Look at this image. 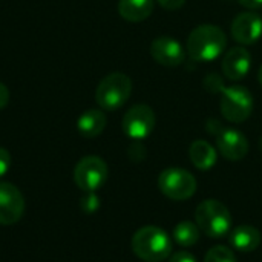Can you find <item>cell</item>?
<instances>
[{"label": "cell", "instance_id": "cell-1", "mask_svg": "<svg viewBox=\"0 0 262 262\" xmlns=\"http://www.w3.org/2000/svg\"><path fill=\"white\" fill-rule=\"evenodd\" d=\"M227 46L226 32L216 25H200L187 37L186 51L195 61L209 63L224 54Z\"/></svg>", "mask_w": 262, "mask_h": 262}, {"label": "cell", "instance_id": "cell-2", "mask_svg": "<svg viewBox=\"0 0 262 262\" xmlns=\"http://www.w3.org/2000/svg\"><path fill=\"white\" fill-rule=\"evenodd\" d=\"M132 250L144 262H163L172 255L170 236L157 226H144L132 236Z\"/></svg>", "mask_w": 262, "mask_h": 262}, {"label": "cell", "instance_id": "cell-3", "mask_svg": "<svg viewBox=\"0 0 262 262\" xmlns=\"http://www.w3.org/2000/svg\"><path fill=\"white\" fill-rule=\"evenodd\" d=\"M195 220L200 230L213 239H223L232 229V215L218 200H206L198 204Z\"/></svg>", "mask_w": 262, "mask_h": 262}, {"label": "cell", "instance_id": "cell-4", "mask_svg": "<svg viewBox=\"0 0 262 262\" xmlns=\"http://www.w3.org/2000/svg\"><path fill=\"white\" fill-rule=\"evenodd\" d=\"M132 94V80L123 72H111L98 83L95 101L103 111H118L126 104Z\"/></svg>", "mask_w": 262, "mask_h": 262}, {"label": "cell", "instance_id": "cell-5", "mask_svg": "<svg viewBox=\"0 0 262 262\" xmlns=\"http://www.w3.org/2000/svg\"><path fill=\"white\" fill-rule=\"evenodd\" d=\"M220 94V109L227 121L239 124L252 115L253 95L247 88L239 84L223 86Z\"/></svg>", "mask_w": 262, "mask_h": 262}, {"label": "cell", "instance_id": "cell-6", "mask_svg": "<svg viewBox=\"0 0 262 262\" xmlns=\"http://www.w3.org/2000/svg\"><path fill=\"white\" fill-rule=\"evenodd\" d=\"M158 187L161 193L173 201H186L196 192V178L186 169L169 167L158 177Z\"/></svg>", "mask_w": 262, "mask_h": 262}, {"label": "cell", "instance_id": "cell-7", "mask_svg": "<svg viewBox=\"0 0 262 262\" xmlns=\"http://www.w3.org/2000/svg\"><path fill=\"white\" fill-rule=\"evenodd\" d=\"M107 175L109 170L106 161L97 155H89L77 163L74 169V183L80 190L92 193L106 183Z\"/></svg>", "mask_w": 262, "mask_h": 262}, {"label": "cell", "instance_id": "cell-8", "mask_svg": "<svg viewBox=\"0 0 262 262\" xmlns=\"http://www.w3.org/2000/svg\"><path fill=\"white\" fill-rule=\"evenodd\" d=\"M155 112L149 104H135L123 117V132L134 141L147 138L155 127Z\"/></svg>", "mask_w": 262, "mask_h": 262}, {"label": "cell", "instance_id": "cell-9", "mask_svg": "<svg viewBox=\"0 0 262 262\" xmlns=\"http://www.w3.org/2000/svg\"><path fill=\"white\" fill-rule=\"evenodd\" d=\"M186 48L170 35H160L150 43V55L161 66H180L186 61Z\"/></svg>", "mask_w": 262, "mask_h": 262}, {"label": "cell", "instance_id": "cell-10", "mask_svg": "<svg viewBox=\"0 0 262 262\" xmlns=\"http://www.w3.org/2000/svg\"><path fill=\"white\" fill-rule=\"evenodd\" d=\"M25 213V198L11 183H0V224L11 226L21 220Z\"/></svg>", "mask_w": 262, "mask_h": 262}, {"label": "cell", "instance_id": "cell-11", "mask_svg": "<svg viewBox=\"0 0 262 262\" xmlns=\"http://www.w3.org/2000/svg\"><path fill=\"white\" fill-rule=\"evenodd\" d=\"M230 34L241 46L256 43L262 37V17L253 11L238 14L232 21Z\"/></svg>", "mask_w": 262, "mask_h": 262}, {"label": "cell", "instance_id": "cell-12", "mask_svg": "<svg viewBox=\"0 0 262 262\" xmlns=\"http://www.w3.org/2000/svg\"><path fill=\"white\" fill-rule=\"evenodd\" d=\"M216 147L220 154L230 161H241L249 154L246 135L233 127H221L216 134Z\"/></svg>", "mask_w": 262, "mask_h": 262}, {"label": "cell", "instance_id": "cell-13", "mask_svg": "<svg viewBox=\"0 0 262 262\" xmlns=\"http://www.w3.org/2000/svg\"><path fill=\"white\" fill-rule=\"evenodd\" d=\"M252 68V54L244 46L229 49L221 61L223 75L230 81H239L247 77Z\"/></svg>", "mask_w": 262, "mask_h": 262}, {"label": "cell", "instance_id": "cell-14", "mask_svg": "<svg viewBox=\"0 0 262 262\" xmlns=\"http://www.w3.org/2000/svg\"><path fill=\"white\" fill-rule=\"evenodd\" d=\"M230 246L241 253H252L261 244V233L253 226H238L230 233Z\"/></svg>", "mask_w": 262, "mask_h": 262}, {"label": "cell", "instance_id": "cell-15", "mask_svg": "<svg viewBox=\"0 0 262 262\" xmlns=\"http://www.w3.org/2000/svg\"><path fill=\"white\" fill-rule=\"evenodd\" d=\"M106 115L100 109H88L84 111L77 120V129L81 137L84 138H95L98 137L106 127Z\"/></svg>", "mask_w": 262, "mask_h": 262}, {"label": "cell", "instance_id": "cell-16", "mask_svg": "<svg viewBox=\"0 0 262 262\" xmlns=\"http://www.w3.org/2000/svg\"><path fill=\"white\" fill-rule=\"evenodd\" d=\"M154 6L155 0H118V14L130 23H138L150 17Z\"/></svg>", "mask_w": 262, "mask_h": 262}, {"label": "cell", "instance_id": "cell-17", "mask_svg": "<svg viewBox=\"0 0 262 262\" xmlns=\"http://www.w3.org/2000/svg\"><path fill=\"white\" fill-rule=\"evenodd\" d=\"M189 158L200 170H209L216 163V149L206 140H195L189 147Z\"/></svg>", "mask_w": 262, "mask_h": 262}, {"label": "cell", "instance_id": "cell-18", "mask_svg": "<svg viewBox=\"0 0 262 262\" xmlns=\"http://www.w3.org/2000/svg\"><path fill=\"white\" fill-rule=\"evenodd\" d=\"M200 233L201 230L196 226V223L183 221L177 224L173 229V241L183 247H192L200 241Z\"/></svg>", "mask_w": 262, "mask_h": 262}, {"label": "cell", "instance_id": "cell-19", "mask_svg": "<svg viewBox=\"0 0 262 262\" xmlns=\"http://www.w3.org/2000/svg\"><path fill=\"white\" fill-rule=\"evenodd\" d=\"M204 262H236V256L232 249L226 246H215L207 252Z\"/></svg>", "mask_w": 262, "mask_h": 262}, {"label": "cell", "instance_id": "cell-20", "mask_svg": "<svg viewBox=\"0 0 262 262\" xmlns=\"http://www.w3.org/2000/svg\"><path fill=\"white\" fill-rule=\"evenodd\" d=\"M146 147L140 143V141H134L130 146H129V149H127V155H129V158L132 160V161H135V163H140V161H143L144 158H146Z\"/></svg>", "mask_w": 262, "mask_h": 262}, {"label": "cell", "instance_id": "cell-21", "mask_svg": "<svg viewBox=\"0 0 262 262\" xmlns=\"http://www.w3.org/2000/svg\"><path fill=\"white\" fill-rule=\"evenodd\" d=\"M83 204V210L84 212H88V213H92V212H95L97 209H98V206H100V200H98V196L92 192V193H88V196L81 201Z\"/></svg>", "mask_w": 262, "mask_h": 262}, {"label": "cell", "instance_id": "cell-22", "mask_svg": "<svg viewBox=\"0 0 262 262\" xmlns=\"http://www.w3.org/2000/svg\"><path fill=\"white\" fill-rule=\"evenodd\" d=\"M9 167H11V154L5 147H0V178L8 173Z\"/></svg>", "mask_w": 262, "mask_h": 262}, {"label": "cell", "instance_id": "cell-23", "mask_svg": "<svg viewBox=\"0 0 262 262\" xmlns=\"http://www.w3.org/2000/svg\"><path fill=\"white\" fill-rule=\"evenodd\" d=\"M204 84H206V89H209V91H212V92H221V89H223V80L218 77V75H215V74H210L207 78H206V81H204Z\"/></svg>", "mask_w": 262, "mask_h": 262}, {"label": "cell", "instance_id": "cell-24", "mask_svg": "<svg viewBox=\"0 0 262 262\" xmlns=\"http://www.w3.org/2000/svg\"><path fill=\"white\" fill-rule=\"evenodd\" d=\"M157 2L166 11H177L186 3V0H157Z\"/></svg>", "mask_w": 262, "mask_h": 262}, {"label": "cell", "instance_id": "cell-25", "mask_svg": "<svg viewBox=\"0 0 262 262\" xmlns=\"http://www.w3.org/2000/svg\"><path fill=\"white\" fill-rule=\"evenodd\" d=\"M169 262H196V259L189 252H177L170 256Z\"/></svg>", "mask_w": 262, "mask_h": 262}, {"label": "cell", "instance_id": "cell-26", "mask_svg": "<svg viewBox=\"0 0 262 262\" xmlns=\"http://www.w3.org/2000/svg\"><path fill=\"white\" fill-rule=\"evenodd\" d=\"M9 103V89L0 81V111L5 109Z\"/></svg>", "mask_w": 262, "mask_h": 262}, {"label": "cell", "instance_id": "cell-27", "mask_svg": "<svg viewBox=\"0 0 262 262\" xmlns=\"http://www.w3.org/2000/svg\"><path fill=\"white\" fill-rule=\"evenodd\" d=\"M238 3L244 8H247L249 11H256L262 8V0H238Z\"/></svg>", "mask_w": 262, "mask_h": 262}, {"label": "cell", "instance_id": "cell-28", "mask_svg": "<svg viewBox=\"0 0 262 262\" xmlns=\"http://www.w3.org/2000/svg\"><path fill=\"white\" fill-rule=\"evenodd\" d=\"M258 81H259V84H261L262 88V66L259 68V72H258Z\"/></svg>", "mask_w": 262, "mask_h": 262}, {"label": "cell", "instance_id": "cell-29", "mask_svg": "<svg viewBox=\"0 0 262 262\" xmlns=\"http://www.w3.org/2000/svg\"><path fill=\"white\" fill-rule=\"evenodd\" d=\"M259 147H261V150H262V137H261V140H259Z\"/></svg>", "mask_w": 262, "mask_h": 262}]
</instances>
